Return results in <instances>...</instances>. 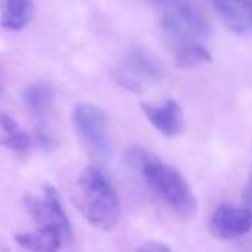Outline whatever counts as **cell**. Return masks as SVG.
<instances>
[{"label":"cell","mask_w":252,"mask_h":252,"mask_svg":"<svg viewBox=\"0 0 252 252\" xmlns=\"http://www.w3.org/2000/svg\"><path fill=\"white\" fill-rule=\"evenodd\" d=\"M126 159L133 168H138L147 182L149 189L161 200H164L180 216H192L197 209V200L192 189L182 176V173L166 162L152 158L142 149H131Z\"/></svg>","instance_id":"obj_1"},{"label":"cell","mask_w":252,"mask_h":252,"mask_svg":"<svg viewBox=\"0 0 252 252\" xmlns=\"http://www.w3.org/2000/svg\"><path fill=\"white\" fill-rule=\"evenodd\" d=\"M74 200L83 218L98 230H112L121 218V202L100 169L88 166L76 182Z\"/></svg>","instance_id":"obj_2"},{"label":"cell","mask_w":252,"mask_h":252,"mask_svg":"<svg viewBox=\"0 0 252 252\" xmlns=\"http://www.w3.org/2000/svg\"><path fill=\"white\" fill-rule=\"evenodd\" d=\"M161 30L176 47L200 42L209 33V21L193 0H162Z\"/></svg>","instance_id":"obj_3"},{"label":"cell","mask_w":252,"mask_h":252,"mask_svg":"<svg viewBox=\"0 0 252 252\" xmlns=\"http://www.w3.org/2000/svg\"><path fill=\"white\" fill-rule=\"evenodd\" d=\"M73 123L85 147L97 159L107 161L112 154L111 125L104 109L92 104H80L73 111Z\"/></svg>","instance_id":"obj_4"},{"label":"cell","mask_w":252,"mask_h":252,"mask_svg":"<svg viewBox=\"0 0 252 252\" xmlns=\"http://www.w3.org/2000/svg\"><path fill=\"white\" fill-rule=\"evenodd\" d=\"M25 204L36 226L52 228L59 231L66 242L71 240L73 231H71L69 218L64 211L59 193L52 185L43 187L40 195H26Z\"/></svg>","instance_id":"obj_5"},{"label":"cell","mask_w":252,"mask_h":252,"mask_svg":"<svg viewBox=\"0 0 252 252\" xmlns=\"http://www.w3.org/2000/svg\"><path fill=\"white\" fill-rule=\"evenodd\" d=\"M164 71L159 61L152 56L149 50L142 47H130L123 61V71L119 81L125 88L138 90L142 81H156L162 80Z\"/></svg>","instance_id":"obj_6"},{"label":"cell","mask_w":252,"mask_h":252,"mask_svg":"<svg viewBox=\"0 0 252 252\" xmlns=\"http://www.w3.org/2000/svg\"><path fill=\"white\" fill-rule=\"evenodd\" d=\"M209 230L214 237L223 240L244 237L252 230V213L245 207L223 204L211 216Z\"/></svg>","instance_id":"obj_7"},{"label":"cell","mask_w":252,"mask_h":252,"mask_svg":"<svg viewBox=\"0 0 252 252\" xmlns=\"http://www.w3.org/2000/svg\"><path fill=\"white\" fill-rule=\"evenodd\" d=\"M140 109L156 130L166 137H176L185 128L182 107L173 98H168L162 104H140Z\"/></svg>","instance_id":"obj_8"},{"label":"cell","mask_w":252,"mask_h":252,"mask_svg":"<svg viewBox=\"0 0 252 252\" xmlns=\"http://www.w3.org/2000/svg\"><path fill=\"white\" fill-rule=\"evenodd\" d=\"M216 16L230 32L245 35L252 32V0H211Z\"/></svg>","instance_id":"obj_9"},{"label":"cell","mask_w":252,"mask_h":252,"mask_svg":"<svg viewBox=\"0 0 252 252\" xmlns=\"http://www.w3.org/2000/svg\"><path fill=\"white\" fill-rule=\"evenodd\" d=\"M14 240L19 247L28 251H57L63 247L64 237L52 228L36 226L35 231H21L14 235Z\"/></svg>","instance_id":"obj_10"},{"label":"cell","mask_w":252,"mask_h":252,"mask_svg":"<svg viewBox=\"0 0 252 252\" xmlns=\"http://www.w3.org/2000/svg\"><path fill=\"white\" fill-rule=\"evenodd\" d=\"M33 11V0H4L2 28L19 32L32 21Z\"/></svg>","instance_id":"obj_11"},{"label":"cell","mask_w":252,"mask_h":252,"mask_svg":"<svg viewBox=\"0 0 252 252\" xmlns=\"http://www.w3.org/2000/svg\"><path fill=\"white\" fill-rule=\"evenodd\" d=\"M0 131H2V144L16 152H26L32 145L30 137L19 128L16 119L7 112H0Z\"/></svg>","instance_id":"obj_12"},{"label":"cell","mask_w":252,"mask_h":252,"mask_svg":"<svg viewBox=\"0 0 252 252\" xmlns=\"http://www.w3.org/2000/svg\"><path fill=\"white\" fill-rule=\"evenodd\" d=\"M25 100L33 114L38 116V118H43L50 111V107H52L54 92L49 85H43V83L32 85L25 92Z\"/></svg>","instance_id":"obj_13"},{"label":"cell","mask_w":252,"mask_h":252,"mask_svg":"<svg viewBox=\"0 0 252 252\" xmlns=\"http://www.w3.org/2000/svg\"><path fill=\"white\" fill-rule=\"evenodd\" d=\"M211 61L209 50L204 45H200V42L193 43H185V45L176 47L175 54V64L178 67H195L200 64H206Z\"/></svg>","instance_id":"obj_14"},{"label":"cell","mask_w":252,"mask_h":252,"mask_svg":"<svg viewBox=\"0 0 252 252\" xmlns=\"http://www.w3.org/2000/svg\"><path fill=\"white\" fill-rule=\"evenodd\" d=\"M138 251L142 252H169V247L164 244H161V242H145V244H142L140 247H138Z\"/></svg>","instance_id":"obj_15"}]
</instances>
